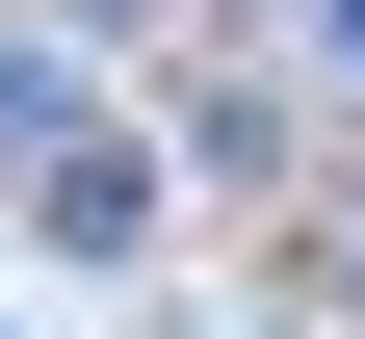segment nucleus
I'll return each mask as SVG.
<instances>
[{"label": "nucleus", "mask_w": 365, "mask_h": 339, "mask_svg": "<svg viewBox=\"0 0 365 339\" xmlns=\"http://www.w3.org/2000/svg\"><path fill=\"white\" fill-rule=\"evenodd\" d=\"M53 157H78V79H53V53H0V209H53Z\"/></svg>", "instance_id": "f257e3e1"}, {"label": "nucleus", "mask_w": 365, "mask_h": 339, "mask_svg": "<svg viewBox=\"0 0 365 339\" xmlns=\"http://www.w3.org/2000/svg\"><path fill=\"white\" fill-rule=\"evenodd\" d=\"M313 53H339V79H365V0H313Z\"/></svg>", "instance_id": "f03ea898"}]
</instances>
